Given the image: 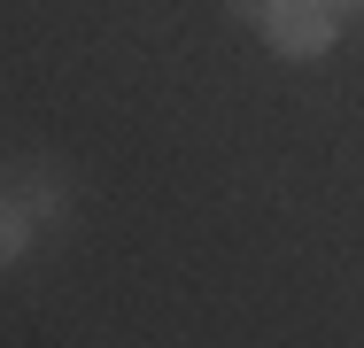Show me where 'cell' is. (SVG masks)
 I'll return each instance as SVG.
<instances>
[{
    "label": "cell",
    "mask_w": 364,
    "mask_h": 348,
    "mask_svg": "<svg viewBox=\"0 0 364 348\" xmlns=\"http://www.w3.org/2000/svg\"><path fill=\"white\" fill-rule=\"evenodd\" d=\"M341 8L333 0H256V31L279 62H326L341 47Z\"/></svg>",
    "instance_id": "1"
},
{
    "label": "cell",
    "mask_w": 364,
    "mask_h": 348,
    "mask_svg": "<svg viewBox=\"0 0 364 348\" xmlns=\"http://www.w3.org/2000/svg\"><path fill=\"white\" fill-rule=\"evenodd\" d=\"M31 232H39V217L23 194H0V271H16L23 256H31Z\"/></svg>",
    "instance_id": "2"
},
{
    "label": "cell",
    "mask_w": 364,
    "mask_h": 348,
    "mask_svg": "<svg viewBox=\"0 0 364 348\" xmlns=\"http://www.w3.org/2000/svg\"><path fill=\"white\" fill-rule=\"evenodd\" d=\"M333 8H341V16H349V8H364V0H333Z\"/></svg>",
    "instance_id": "3"
}]
</instances>
